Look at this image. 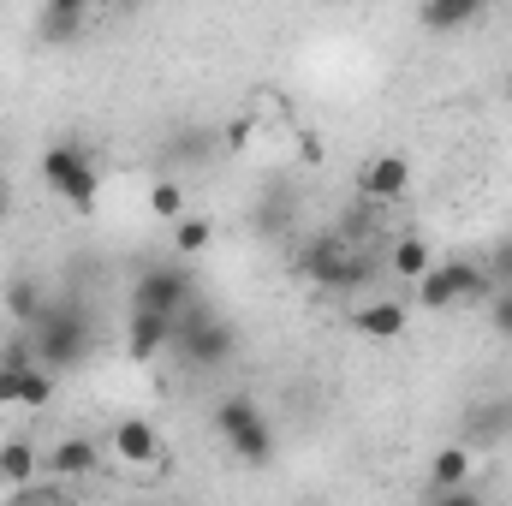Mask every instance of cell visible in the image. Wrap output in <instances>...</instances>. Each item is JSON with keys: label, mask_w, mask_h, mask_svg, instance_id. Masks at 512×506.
I'll return each mask as SVG.
<instances>
[{"label": "cell", "mask_w": 512, "mask_h": 506, "mask_svg": "<svg viewBox=\"0 0 512 506\" xmlns=\"http://www.w3.org/2000/svg\"><path fill=\"white\" fill-rule=\"evenodd\" d=\"M429 506H489V495H477V489L465 483V489H447V495H429Z\"/></svg>", "instance_id": "484cf974"}, {"label": "cell", "mask_w": 512, "mask_h": 506, "mask_svg": "<svg viewBox=\"0 0 512 506\" xmlns=\"http://www.w3.org/2000/svg\"><path fill=\"white\" fill-rule=\"evenodd\" d=\"M36 447L30 441H0V483L6 489H24V483H36Z\"/></svg>", "instance_id": "ac0fdd59"}, {"label": "cell", "mask_w": 512, "mask_h": 506, "mask_svg": "<svg viewBox=\"0 0 512 506\" xmlns=\"http://www.w3.org/2000/svg\"><path fill=\"white\" fill-rule=\"evenodd\" d=\"M483 274H489L495 292H512V233L507 239H495V251H489V262H483Z\"/></svg>", "instance_id": "603a6c76"}, {"label": "cell", "mask_w": 512, "mask_h": 506, "mask_svg": "<svg viewBox=\"0 0 512 506\" xmlns=\"http://www.w3.org/2000/svg\"><path fill=\"white\" fill-rule=\"evenodd\" d=\"M471 447H459V441H447L435 459H429V495H447V489H465L471 483Z\"/></svg>", "instance_id": "9a60e30c"}, {"label": "cell", "mask_w": 512, "mask_h": 506, "mask_svg": "<svg viewBox=\"0 0 512 506\" xmlns=\"http://www.w3.org/2000/svg\"><path fill=\"white\" fill-rule=\"evenodd\" d=\"M42 310H48V298H42V280H30V274L6 280V316L18 322V334H30V328L42 322Z\"/></svg>", "instance_id": "2e32d148"}, {"label": "cell", "mask_w": 512, "mask_h": 506, "mask_svg": "<svg viewBox=\"0 0 512 506\" xmlns=\"http://www.w3.org/2000/svg\"><path fill=\"white\" fill-rule=\"evenodd\" d=\"M173 358H185L191 370H209L221 376L233 358H239V328L203 304H185L179 310V334H173Z\"/></svg>", "instance_id": "3957f363"}, {"label": "cell", "mask_w": 512, "mask_h": 506, "mask_svg": "<svg viewBox=\"0 0 512 506\" xmlns=\"http://www.w3.org/2000/svg\"><path fill=\"white\" fill-rule=\"evenodd\" d=\"M30 340H36V364L48 370V376H66V370H78L84 358H90V310L66 292L60 304H48L42 310V322L30 328Z\"/></svg>", "instance_id": "7a4b0ae2"}, {"label": "cell", "mask_w": 512, "mask_h": 506, "mask_svg": "<svg viewBox=\"0 0 512 506\" xmlns=\"http://www.w3.org/2000/svg\"><path fill=\"white\" fill-rule=\"evenodd\" d=\"M149 209H155L161 221H179V215H185V191H179L173 179H155V185H149Z\"/></svg>", "instance_id": "7402d4cb"}, {"label": "cell", "mask_w": 512, "mask_h": 506, "mask_svg": "<svg viewBox=\"0 0 512 506\" xmlns=\"http://www.w3.org/2000/svg\"><path fill=\"white\" fill-rule=\"evenodd\" d=\"M185 304H197V280L185 268H143L137 286H131V310H161V316H179Z\"/></svg>", "instance_id": "ba28073f"}, {"label": "cell", "mask_w": 512, "mask_h": 506, "mask_svg": "<svg viewBox=\"0 0 512 506\" xmlns=\"http://www.w3.org/2000/svg\"><path fill=\"white\" fill-rule=\"evenodd\" d=\"M114 459L131 465V471H155V465L167 459L161 429H155L149 417H120V423H114Z\"/></svg>", "instance_id": "9c48e42d"}, {"label": "cell", "mask_w": 512, "mask_h": 506, "mask_svg": "<svg viewBox=\"0 0 512 506\" xmlns=\"http://www.w3.org/2000/svg\"><path fill=\"white\" fill-rule=\"evenodd\" d=\"M173 334H179V316H161V310H131V322H126V352L137 358V364H149V358L173 352Z\"/></svg>", "instance_id": "30bf717a"}, {"label": "cell", "mask_w": 512, "mask_h": 506, "mask_svg": "<svg viewBox=\"0 0 512 506\" xmlns=\"http://www.w3.org/2000/svg\"><path fill=\"white\" fill-rule=\"evenodd\" d=\"M483 310H489V328H495L501 340H512V292H489Z\"/></svg>", "instance_id": "d4e9b609"}, {"label": "cell", "mask_w": 512, "mask_h": 506, "mask_svg": "<svg viewBox=\"0 0 512 506\" xmlns=\"http://www.w3.org/2000/svg\"><path fill=\"white\" fill-rule=\"evenodd\" d=\"M42 179L72 209H96V197H102V173H96V155L84 143H48L42 149Z\"/></svg>", "instance_id": "5b68a950"}, {"label": "cell", "mask_w": 512, "mask_h": 506, "mask_svg": "<svg viewBox=\"0 0 512 506\" xmlns=\"http://www.w3.org/2000/svg\"><path fill=\"white\" fill-rule=\"evenodd\" d=\"M0 370H36V340L30 334H12L0 346Z\"/></svg>", "instance_id": "cb8c5ba5"}, {"label": "cell", "mask_w": 512, "mask_h": 506, "mask_svg": "<svg viewBox=\"0 0 512 506\" xmlns=\"http://www.w3.org/2000/svg\"><path fill=\"white\" fill-rule=\"evenodd\" d=\"M352 334H364V340H399L405 334V304H393V298L358 304L352 310Z\"/></svg>", "instance_id": "5bb4252c"}, {"label": "cell", "mask_w": 512, "mask_h": 506, "mask_svg": "<svg viewBox=\"0 0 512 506\" xmlns=\"http://www.w3.org/2000/svg\"><path fill=\"white\" fill-rule=\"evenodd\" d=\"M358 191L370 197V203H399L405 191H411V161L399 155V149H387V155H376L364 173H358Z\"/></svg>", "instance_id": "8fae6325"}, {"label": "cell", "mask_w": 512, "mask_h": 506, "mask_svg": "<svg viewBox=\"0 0 512 506\" xmlns=\"http://www.w3.org/2000/svg\"><path fill=\"white\" fill-rule=\"evenodd\" d=\"M507 441H512V393H489V399H477V405L459 417V447L495 453V447H507Z\"/></svg>", "instance_id": "52a82bcc"}, {"label": "cell", "mask_w": 512, "mask_h": 506, "mask_svg": "<svg viewBox=\"0 0 512 506\" xmlns=\"http://www.w3.org/2000/svg\"><path fill=\"white\" fill-rule=\"evenodd\" d=\"M84 24H90V6H84V0H48V6L36 12V42L66 48V42L84 36Z\"/></svg>", "instance_id": "7c38bea8"}, {"label": "cell", "mask_w": 512, "mask_h": 506, "mask_svg": "<svg viewBox=\"0 0 512 506\" xmlns=\"http://www.w3.org/2000/svg\"><path fill=\"white\" fill-rule=\"evenodd\" d=\"M215 245V221L209 215H179L173 221V251L179 256H197V251H209Z\"/></svg>", "instance_id": "d6986e66"}, {"label": "cell", "mask_w": 512, "mask_h": 506, "mask_svg": "<svg viewBox=\"0 0 512 506\" xmlns=\"http://www.w3.org/2000/svg\"><path fill=\"white\" fill-rule=\"evenodd\" d=\"M417 18H423L429 30H465V24L477 18V0H453V6H447V0H429Z\"/></svg>", "instance_id": "ffe728a7"}, {"label": "cell", "mask_w": 512, "mask_h": 506, "mask_svg": "<svg viewBox=\"0 0 512 506\" xmlns=\"http://www.w3.org/2000/svg\"><path fill=\"white\" fill-rule=\"evenodd\" d=\"M298 274L310 280V286H322V292H358V286H370L376 280V256L358 251L346 233H310L298 251Z\"/></svg>", "instance_id": "6da1fadb"}, {"label": "cell", "mask_w": 512, "mask_h": 506, "mask_svg": "<svg viewBox=\"0 0 512 506\" xmlns=\"http://www.w3.org/2000/svg\"><path fill=\"white\" fill-rule=\"evenodd\" d=\"M0 506H72L66 501V483H24V489H6V501Z\"/></svg>", "instance_id": "44dd1931"}, {"label": "cell", "mask_w": 512, "mask_h": 506, "mask_svg": "<svg viewBox=\"0 0 512 506\" xmlns=\"http://www.w3.org/2000/svg\"><path fill=\"white\" fill-rule=\"evenodd\" d=\"M48 471L60 477V483H78V477H96L102 471V447L90 441V435H66L54 453H48Z\"/></svg>", "instance_id": "4fadbf2b"}, {"label": "cell", "mask_w": 512, "mask_h": 506, "mask_svg": "<svg viewBox=\"0 0 512 506\" xmlns=\"http://www.w3.org/2000/svg\"><path fill=\"white\" fill-rule=\"evenodd\" d=\"M489 274H483V262H471V256H453V262H435L423 280H417V304L423 310H453V304H489Z\"/></svg>", "instance_id": "8992f818"}, {"label": "cell", "mask_w": 512, "mask_h": 506, "mask_svg": "<svg viewBox=\"0 0 512 506\" xmlns=\"http://www.w3.org/2000/svg\"><path fill=\"white\" fill-rule=\"evenodd\" d=\"M0 221H6V191H0Z\"/></svg>", "instance_id": "83f0119b"}, {"label": "cell", "mask_w": 512, "mask_h": 506, "mask_svg": "<svg viewBox=\"0 0 512 506\" xmlns=\"http://www.w3.org/2000/svg\"><path fill=\"white\" fill-rule=\"evenodd\" d=\"M215 435L227 441V453L233 459H245V465H274V423H268V411L256 405L251 393H227L221 405H215Z\"/></svg>", "instance_id": "277c9868"}, {"label": "cell", "mask_w": 512, "mask_h": 506, "mask_svg": "<svg viewBox=\"0 0 512 506\" xmlns=\"http://www.w3.org/2000/svg\"><path fill=\"white\" fill-rule=\"evenodd\" d=\"M0 405H24V370H0Z\"/></svg>", "instance_id": "4316f807"}, {"label": "cell", "mask_w": 512, "mask_h": 506, "mask_svg": "<svg viewBox=\"0 0 512 506\" xmlns=\"http://www.w3.org/2000/svg\"><path fill=\"white\" fill-rule=\"evenodd\" d=\"M387 268H393L405 286H417V280L435 268V256H429V239H417V233H399V239H393V251H387Z\"/></svg>", "instance_id": "e0dca14e"}]
</instances>
